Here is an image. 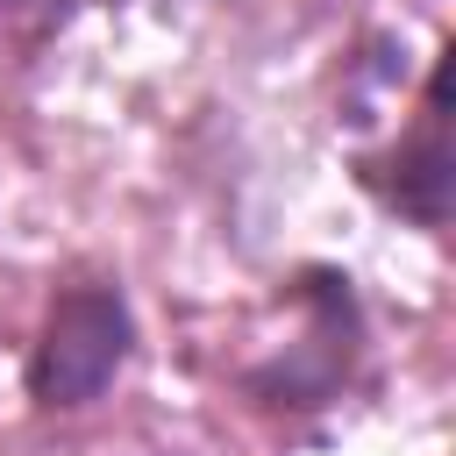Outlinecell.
<instances>
[{"instance_id": "3957f363", "label": "cell", "mask_w": 456, "mask_h": 456, "mask_svg": "<svg viewBox=\"0 0 456 456\" xmlns=\"http://www.w3.org/2000/svg\"><path fill=\"white\" fill-rule=\"evenodd\" d=\"M363 192L392 214H406L413 228H442L449 207H456V150H449V71L435 64L428 86H420V114L413 128L385 150V157H363L356 164Z\"/></svg>"}, {"instance_id": "277c9868", "label": "cell", "mask_w": 456, "mask_h": 456, "mask_svg": "<svg viewBox=\"0 0 456 456\" xmlns=\"http://www.w3.org/2000/svg\"><path fill=\"white\" fill-rule=\"evenodd\" d=\"M0 7H21V0H0Z\"/></svg>"}, {"instance_id": "7a4b0ae2", "label": "cell", "mask_w": 456, "mask_h": 456, "mask_svg": "<svg viewBox=\"0 0 456 456\" xmlns=\"http://www.w3.org/2000/svg\"><path fill=\"white\" fill-rule=\"evenodd\" d=\"M292 306H299V342H285L278 356L242 370V392L285 413H321L349 392L356 363H363V306H356V278L335 264H306L292 278Z\"/></svg>"}, {"instance_id": "6da1fadb", "label": "cell", "mask_w": 456, "mask_h": 456, "mask_svg": "<svg viewBox=\"0 0 456 456\" xmlns=\"http://www.w3.org/2000/svg\"><path fill=\"white\" fill-rule=\"evenodd\" d=\"M135 356V306L114 278H78L50 299L36 342H28V363H21V385L43 413H78L93 406L121 363Z\"/></svg>"}]
</instances>
